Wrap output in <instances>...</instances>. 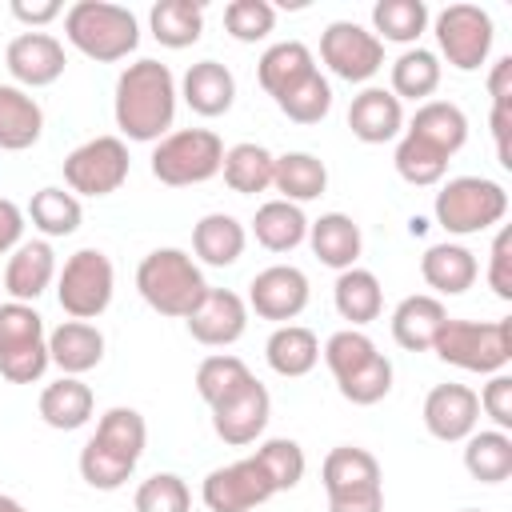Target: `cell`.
<instances>
[{
	"mask_svg": "<svg viewBox=\"0 0 512 512\" xmlns=\"http://www.w3.org/2000/svg\"><path fill=\"white\" fill-rule=\"evenodd\" d=\"M336 388H340V396L348 404H360V408L380 404L392 392V360L384 352H376L368 364H360L356 372H348L344 380H336Z\"/></svg>",
	"mask_w": 512,
	"mask_h": 512,
	"instance_id": "obj_43",
	"label": "cell"
},
{
	"mask_svg": "<svg viewBox=\"0 0 512 512\" xmlns=\"http://www.w3.org/2000/svg\"><path fill=\"white\" fill-rule=\"evenodd\" d=\"M116 128L128 140H164L176 120V80L160 60H136L116 80Z\"/></svg>",
	"mask_w": 512,
	"mask_h": 512,
	"instance_id": "obj_1",
	"label": "cell"
},
{
	"mask_svg": "<svg viewBox=\"0 0 512 512\" xmlns=\"http://www.w3.org/2000/svg\"><path fill=\"white\" fill-rule=\"evenodd\" d=\"M148 24L164 48H188L204 32V8L196 0H160V4H152Z\"/></svg>",
	"mask_w": 512,
	"mask_h": 512,
	"instance_id": "obj_37",
	"label": "cell"
},
{
	"mask_svg": "<svg viewBox=\"0 0 512 512\" xmlns=\"http://www.w3.org/2000/svg\"><path fill=\"white\" fill-rule=\"evenodd\" d=\"M476 420H480V400L468 384H436L424 396V428L444 444L468 440L476 432Z\"/></svg>",
	"mask_w": 512,
	"mask_h": 512,
	"instance_id": "obj_16",
	"label": "cell"
},
{
	"mask_svg": "<svg viewBox=\"0 0 512 512\" xmlns=\"http://www.w3.org/2000/svg\"><path fill=\"white\" fill-rule=\"evenodd\" d=\"M448 312L436 296H404L392 312V340L408 352H428L436 344V332L444 328Z\"/></svg>",
	"mask_w": 512,
	"mask_h": 512,
	"instance_id": "obj_23",
	"label": "cell"
},
{
	"mask_svg": "<svg viewBox=\"0 0 512 512\" xmlns=\"http://www.w3.org/2000/svg\"><path fill=\"white\" fill-rule=\"evenodd\" d=\"M276 108H280L288 120H296V124H320V120L328 116V108H332V88H328V80H324L320 68H316L308 80H300L292 92H284V96L276 100Z\"/></svg>",
	"mask_w": 512,
	"mask_h": 512,
	"instance_id": "obj_44",
	"label": "cell"
},
{
	"mask_svg": "<svg viewBox=\"0 0 512 512\" xmlns=\"http://www.w3.org/2000/svg\"><path fill=\"white\" fill-rule=\"evenodd\" d=\"M272 168H276V156L260 144H248V140L224 148V164H220L224 184L240 196H256V192L272 188Z\"/></svg>",
	"mask_w": 512,
	"mask_h": 512,
	"instance_id": "obj_35",
	"label": "cell"
},
{
	"mask_svg": "<svg viewBox=\"0 0 512 512\" xmlns=\"http://www.w3.org/2000/svg\"><path fill=\"white\" fill-rule=\"evenodd\" d=\"M348 128L356 140L364 144H388L400 136L404 128V108L392 92L384 88H364L360 96H352V108H348Z\"/></svg>",
	"mask_w": 512,
	"mask_h": 512,
	"instance_id": "obj_19",
	"label": "cell"
},
{
	"mask_svg": "<svg viewBox=\"0 0 512 512\" xmlns=\"http://www.w3.org/2000/svg\"><path fill=\"white\" fill-rule=\"evenodd\" d=\"M248 304L256 308L260 320H296L308 308V276L292 264H272L252 276L248 284Z\"/></svg>",
	"mask_w": 512,
	"mask_h": 512,
	"instance_id": "obj_15",
	"label": "cell"
},
{
	"mask_svg": "<svg viewBox=\"0 0 512 512\" xmlns=\"http://www.w3.org/2000/svg\"><path fill=\"white\" fill-rule=\"evenodd\" d=\"M508 212V192L484 176H456L436 192V224L452 236H472L500 224Z\"/></svg>",
	"mask_w": 512,
	"mask_h": 512,
	"instance_id": "obj_8",
	"label": "cell"
},
{
	"mask_svg": "<svg viewBox=\"0 0 512 512\" xmlns=\"http://www.w3.org/2000/svg\"><path fill=\"white\" fill-rule=\"evenodd\" d=\"M136 288H140V296H144L148 308H156L160 316H180V320H188L192 308L208 292L204 272L180 248H156V252H148L140 260V268H136Z\"/></svg>",
	"mask_w": 512,
	"mask_h": 512,
	"instance_id": "obj_4",
	"label": "cell"
},
{
	"mask_svg": "<svg viewBox=\"0 0 512 512\" xmlns=\"http://www.w3.org/2000/svg\"><path fill=\"white\" fill-rule=\"evenodd\" d=\"M332 300H336V312L360 328V324H372L384 308V292H380V280L368 272V268H344L336 276V288H332Z\"/></svg>",
	"mask_w": 512,
	"mask_h": 512,
	"instance_id": "obj_33",
	"label": "cell"
},
{
	"mask_svg": "<svg viewBox=\"0 0 512 512\" xmlns=\"http://www.w3.org/2000/svg\"><path fill=\"white\" fill-rule=\"evenodd\" d=\"M44 340H48L44 336V316L32 304H20V300L0 304V356L44 344Z\"/></svg>",
	"mask_w": 512,
	"mask_h": 512,
	"instance_id": "obj_46",
	"label": "cell"
},
{
	"mask_svg": "<svg viewBox=\"0 0 512 512\" xmlns=\"http://www.w3.org/2000/svg\"><path fill=\"white\" fill-rule=\"evenodd\" d=\"M272 496H276V484L268 480L256 456H244L228 468H212L200 488V500L208 504V512H252Z\"/></svg>",
	"mask_w": 512,
	"mask_h": 512,
	"instance_id": "obj_13",
	"label": "cell"
},
{
	"mask_svg": "<svg viewBox=\"0 0 512 512\" xmlns=\"http://www.w3.org/2000/svg\"><path fill=\"white\" fill-rule=\"evenodd\" d=\"M236 100V76L220 60H200L184 72V104L196 116H224Z\"/></svg>",
	"mask_w": 512,
	"mask_h": 512,
	"instance_id": "obj_24",
	"label": "cell"
},
{
	"mask_svg": "<svg viewBox=\"0 0 512 512\" xmlns=\"http://www.w3.org/2000/svg\"><path fill=\"white\" fill-rule=\"evenodd\" d=\"M112 288H116L112 260L100 248H80L64 260L56 300L72 320H96L112 304Z\"/></svg>",
	"mask_w": 512,
	"mask_h": 512,
	"instance_id": "obj_9",
	"label": "cell"
},
{
	"mask_svg": "<svg viewBox=\"0 0 512 512\" xmlns=\"http://www.w3.org/2000/svg\"><path fill=\"white\" fill-rule=\"evenodd\" d=\"M460 512H480V508H460Z\"/></svg>",
	"mask_w": 512,
	"mask_h": 512,
	"instance_id": "obj_57",
	"label": "cell"
},
{
	"mask_svg": "<svg viewBox=\"0 0 512 512\" xmlns=\"http://www.w3.org/2000/svg\"><path fill=\"white\" fill-rule=\"evenodd\" d=\"M28 216H32V228H40L44 236H72L84 220L80 212V200L64 188H40L32 192L28 200Z\"/></svg>",
	"mask_w": 512,
	"mask_h": 512,
	"instance_id": "obj_40",
	"label": "cell"
},
{
	"mask_svg": "<svg viewBox=\"0 0 512 512\" xmlns=\"http://www.w3.org/2000/svg\"><path fill=\"white\" fill-rule=\"evenodd\" d=\"M316 72V60H312V52H308V44H300V40H280V44H272L264 56H260V64H256V76H260V88L272 96V100H280L284 92H292L300 80H308Z\"/></svg>",
	"mask_w": 512,
	"mask_h": 512,
	"instance_id": "obj_26",
	"label": "cell"
},
{
	"mask_svg": "<svg viewBox=\"0 0 512 512\" xmlns=\"http://www.w3.org/2000/svg\"><path fill=\"white\" fill-rule=\"evenodd\" d=\"M64 36L72 48H80L88 60L116 64L140 44V24L124 4L108 0H76L64 12Z\"/></svg>",
	"mask_w": 512,
	"mask_h": 512,
	"instance_id": "obj_3",
	"label": "cell"
},
{
	"mask_svg": "<svg viewBox=\"0 0 512 512\" xmlns=\"http://www.w3.org/2000/svg\"><path fill=\"white\" fill-rule=\"evenodd\" d=\"M60 12H64L60 0H12V16H16L20 24H28V28H44V24H52Z\"/></svg>",
	"mask_w": 512,
	"mask_h": 512,
	"instance_id": "obj_52",
	"label": "cell"
},
{
	"mask_svg": "<svg viewBox=\"0 0 512 512\" xmlns=\"http://www.w3.org/2000/svg\"><path fill=\"white\" fill-rule=\"evenodd\" d=\"M476 400H480V408L496 420V428H500V432H508V428H512V376L496 372V376L484 384V392H480Z\"/></svg>",
	"mask_w": 512,
	"mask_h": 512,
	"instance_id": "obj_51",
	"label": "cell"
},
{
	"mask_svg": "<svg viewBox=\"0 0 512 512\" xmlns=\"http://www.w3.org/2000/svg\"><path fill=\"white\" fill-rule=\"evenodd\" d=\"M252 236H256V244H264L268 252H292V248L308 236V220H304L300 204L268 200V204H260L256 216H252Z\"/></svg>",
	"mask_w": 512,
	"mask_h": 512,
	"instance_id": "obj_34",
	"label": "cell"
},
{
	"mask_svg": "<svg viewBox=\"0 0 512 512\" xmlns=\"http://www.w3.org/2000/svg\"><path fill=\"white\" fill-rule=\"evenodd\" d=\"M476 256L464 244H432L420 256V276L428 288L444 292V296H460L476 284Z\"/></svg>",
	"mask_w": 512,
	"mask_h": 512,
	"instance_id": "obj_29",
	"label": "cell"
},
{
	"mask_svg": "<svg viewBox=\"0 0 512 512\" xmlns=\"http://www.w3.org/2000/svg\"><path fill=\"white\" fill-rule=\"evenodd\" d=\"M252 456L260 460V468L268 472V480L276 484V492H288V488H296L304 480V448L296 440H288V436L264 440Z\"/></svg>",
	"mask_w": 512,
	"mask_h": 512,
	"instance_id": "obj_45",
	"label": "cell"
},
{
	"mask_svg": "<svg viewBox=\"0 0 512 512\" xmlns=\"http://www.w3.org/2000/svg\"><path fill=\"white\" fill-rule=\"evenodd\" d=\"M488 92H492V104H508V108H512V56H500V60L492 64Z\"/></svg>",
	"mask_w": 512,
	"mask_h": 512,
	"instance_id": "obj_55",
	"label": "cell"
},
{
	"mask_svg": "<svg viewBox=\"0 0 512 512\" xmlns=\"http://www.w3.org/2000/svg\"><path fill=\"white\" fill-rule=\"evenodd\" d=\"M92 404L96 396L80 376H60L40 392V420L56 432H76L92 420Z\"/></svg>",
	"mask_w": 512,
	"mask_h": 512,
	"instance_id": "obj_25",
	"label": "cell"
},
{
	"mask_svg": "<svg viewBox=\"0 0 512 512\" xmlns=\"http://www.w3.org/2000/svg\"><path fill=\"white\" fill-rule=\"evenodd\" d=\"M264 360L276 376H308L320 360V340L304 324H280L264 344Z\"/></svg>",
	"mask_w": 512,
	"mask_h": 512,
	"instance_id": "obj_30",
	"label": "cell"
},
{
	"mask_svg": "<svg viewBox=\"0 0 512 512\" xmlns=\"http://www.w3.org/2000/svg\"><path fill=\"white\" fill-rule=\"evenodd\" d=\"M320 60L332 68V76H340L348 84H360V80H372L384 68V44L352 20H336L320 36Z\"/></svg>",
	"mask_w": 512,
	"mask_h": 512,
	"instance_id": "obj_12",
	"label": "cell"
},
{
	"mask_svg": "<svg viewBox=\"0 0 512 512\" xmlns=\"http://www.w3.org/2000/svg\"><path fill=\"white\" fill-rule=\"evenodd\" d=\"M4 64H8V72H12L16 84L44 88V84L60 80V72H64L68 60H64V44L56 36H48V32H20L8 44Z\"/></svg>",
	"mask_w": 512,
	"mask_h": 512,
	"instance_id": "obj_18",
	"label": "cell"
},
{
	"mask_svg": "<svg viewBox=\"0 0 512 512\" xmlns=\"http://www.w3.org/2000/svg\"><path fill=\"white\" fill-rule=\"evenodd\" d=\"M244 328H248V304L236 292H228V288H208L204 300L188 316L192 340H200L208 348L236 344L244 336Z\"/></svg>",
	"mask_w": 512,
	"mask_h": 512,
	"instance_id": "obj_17",
	"label": "cell"
},
{
	"mask_svg": "<svg viewBox=\"0 0 512 512\" xmlns=\"http://www.w3.org/2000/svg\"><path fill=\"white\" fill-rule=\"evenodd\" d=\"M224 164V140L212 128H180L168 132L152 152V176L168 188L204 184Z\"/></svg>",
	"mask_w": 512,
	"mask_h": 512,
	"instance_id": "obj_7",
	"label": "cell"
},
{
	"mask_svg": "<svg viewBox=\"0 0 512 512\" xmlns=\"http://www.w3.org/2000/svg\"><path fill=\"white\" fill-rule=\"evenodd\" d=\"M372 36L384 44H412L428 28V4L424 0H380L372 4Z\"/></svg>",
	"mask_w": 512,
	"mask_h": 512,
	"instance_id": "obj_38",
	"label": "cell"
},
{
	"mask_svg": "<svg viewBox=\"0 0 512 512\" xmlns=\"http://www.w3.org/2000/svg\"><path fill=\"white\" fill-rule=\"evenodd\" d=\"M396 172H400V180H408V184H416V188H428V184H440L444 180V172H448V156L444 152H436L432 144H424V140H416V136H408L404 132V140L396 144Z\"/></svg>",
	"mask_w": 512,
	"mask_h": 512,
	"instance_id": "obj_42",
	"label": "cell"
},
{
	"mask_svg": "<svg viewBox=\"0 0 512 512\" xmlns=\"http://www.w3.org/2000/svg\"><path fill=\"white\" fill-rule=\"evenodd\" d=\"M328 512H384V488H380V460L368 448L340 444L324 456L320 468Z\"/></svg>",
	"mask_w": 512,
	"mask_h": 512,
	"instance_id": "obj_6",
	"label": "cell"
},
{
	"mask_svg": "<svg viewBox=\"0 0 512 512\" xmlns=\"http://www.w3.org/2000/svg\"><path fill=\"white\" fill-rule=\"evenodd\" d=\"M148 444V424L136 408H108L96 424V436L80 448V476L96 492H116L140 464Z\"/></svg>",
	"mask_w": 512,
	"mask_h": 512,
	"instance_id": "obj_2",
	"label": "cell"
},
{
	"mask_svg": "<svg viewBox=\"0 0 512 512\" xmlns=\"http://www.w3.org/2000/svg\"><path fill=\"white\" fill-rule=\"evenodd\" d=\"M492 16L480 4H448L436 16V40L456 72H476L492 52Z\"/></svg>",
	"mask_w": 512,
	"mask_h": 512,
	"instance_id": "obj_11",
	"label": "cell"
},
{
	"mask_svg": "<svg viewBox=\"0 0 512 512\" xmlns=\"http://www.w3.org/2000/svg\"><path fill=\"white\" fill-rule=\"evenodd\" d=\"M464 468L480 484H500L512 476V436L500 428L472 432L464 444Z\"/></svg>",
	"mask_w": 512,
	"mask_h": 512,
	"instance_id": "obj_36",
	"label": "cell"
},
{
	"mask_svg": "<svg viewBox=\"0 0 512 512\" xmlns=\"http://www.w3.org/2000/svg\"><path fill=\"white\" fill-rule=\"evenodd\" d=\"M48 360L64 376H80L104 360V336L88 320H64L60 328L48 332Z\"/></svg>",
	"mask_w": 512,
	"mask_h": 512,
	"instance_id": "obj_21",
	"label": "cell"
},
{
	"mask_svg": "<svg viewBox=\"0 0 512 512\" xmlns=\"http://www.w3.org/2000/svg\"><path fill=\"white\" fill-rule=\"evenodd\" d=\"M308 244L316 252L320 264L344 272V268H356V256H360V228L352 216L344 212H324L320 220L308 224Z\"/></svg>",
	"mask_w": 512,
	"mask_h": 512,
	"instance_id": "obj_27",
	"label": "cell"
},
{
	"mask_svg": "<svg viewBox=\"0 0 512 512\" xmlns=\"http://www.w3.org/2000/svg\"><path fill=\"white\" fill-rule=\"evenodd\" d=\"M244 244H248V232H244V224H240L236 216H228V212H208V216L192 228V248H196V256H200L204 264H212V268L236 264L240 252H244Z\"/></svg>",
	"mask_w": 512,
	"mask_h": 512,
	"instance_id": "obj_31",
	"label": "cell"
},
{
	"mask_svg": "<svg viewBox=\"0 0 512 512\" xmlns=\"http://www.w3.org/2000/svg\"><path fill=\"white\" fill-rule=\"evenodd\" d=\"M248 380H252L248 364L240 356H228V352H216V356L200 360V368H196V392L208 408L220 404L224 396H232L236 388H244Z\"/></svg>",
	"mask_w": 512,
	"mask_h": 512,
	"instance_id": "obj_41",
	"label": "cell"
},
{
	"mask_svg": "<svg viewBox=\"0 0 512 512\" xmlns=\"http://www.w3.org/2000/svg\"><path fill=\"white\" fill-rule=\"evenodd\" d=\"M508 132H512V108H508V104H492V140H496V160H500L504 168H512Z\"/></svg>",
	"mask_w": 512,
	"mask_h": 512,
	"instance_id": "obj_53",
	"label": "cell"
},
{
	"mask_svg": "<svg viewBox=\"0 0 512 512\" xmlns=\"http://www.w3.org/2000/svg\"><path fill=\"white\" fill-rule=\"evenodd\" d=\"M488 284L500 300H512V228H500L488 252Z\"/></svg>",
	"mask_w": 512,
	"mask_h": 512,
	"instance_id": "obj_50",
	"label": "cell"
},
{
	"mask_svg": "<svg viewBox=\"0 0 512 512\" xmlns=\"http://www.w3.org/2000/svg\"><path fill=\"white\" fill-rule=\"evenodd\" d=\"M432 352L464 372L496 376L512 360V320H444Z\"/></svg>",
	"mask_w": 512,
	"mask_h": 512,
	"instance_id": "obj_5",
	"label": "cell"
},
{
	"mask_svg": "<svg viewBox=\"0 0 512 512\" xmlns=\"http://www.w3.org/2000/svg\"><path fill=\"white\" fill-rule=\"evenodd\" d=\"M20 236H24V212H20L12 200H4V196H0V252L16 248V244H20Z\"/></svg>",
	"mask_w": 512,
	"mask_h": 512,
	"instance_id": "obj_54",
	"label": "cell"
},
{
	"mask_svg": "<svg viewBox=\"0 0 512 512\" xmlns=\"http://www.w3.org/2000/svg\"><path fill=\"white\" fill-rule=\"evenodd\" d=\"M408 136L432 144L436 152H444L452 160L468 140V116L452 100H424L408 124Z\"/></svg>",
	"mask_w": 512,
	"mask_h": 512,
	"instance_id": "obj_22",
	"label": "cell"
},
{
	"mask_svg": "<svg viewBox=\"0 0 512 512\" xmlns=\"http://www.w3.org/2000/svg\"><path fill=\"white\" fill-rule=\"evenodd\" d=\"M224 28L240 44H256L276 28V8L268 0H232L224 8Z\"/></svg>",
	"mask_w": 512,
	"mask_h": 512,
	"instance_id": "obj_47",
	"label": "cell"
},
{
	"mask_svg": "<svg viewBox=\"0 0 512 512\" xmlns=\"http://www.w3.org/2000/svg\"><path fill=\"white\" fill-rule=\"evenodd\" d=\"M136 512H192V492L176 472H156L136 488Z\"/></svg>",
	"mask_w": 512,
	"mask_h": 512,
	"instance_id": "obj_48",
	"label": "cell"
},
{
	"mask_svg": "<svg viewBox=\"0 0 512 512\" xmlns=\"http://www.w3.org/2000/svg\"><path fill=\"white\" fill-rule=\"evenodd\" d=\"M268 416H272V396H268V388L256 376L244 388H236L232 396H224L220 404H212V428L232 448L252 444L264 432Z\"/></svg>",
	"mask_w": 512,
	"mask_h": 512,
	"instance_id": "obj_14",
	"label": "cell"
},
{
	"mask_svg": "<svg viewBox=\"0 0 512 512\" xmlns=\"http://www.w3.org/2000/svg\"><path fill=\"white\" fill-rule=\"evenodd\" d=\"M40 132H44L40 104L16 84H0V148L4 152H24L40 140Z\"/></svg>",
	"mask_w": 512,
	"mask_h": 512,
	"instance_id": "obj_28",
	"label": "cell"
},
{
	"mask_svg": "<svg viewBox=\"0 0 512 512\" xmlns=\"http://www.w3.org/2000/svg\"><path fill=\"white\" fill-rule=\"evenodd\" d=\"M0 512H28L20 500H12V496H0Z\"/></svg>",
	"mask_w": 512,
	"mask_h": 512,
	"instance_id": "obj_56",
	"label": "cell"
},
{
	"mask_svg": "<svg viewBox=\"0 0 512 512\" xmlns=\"http://www.w3.org/2000/svg\"><path fill=\"white\" fill-rule=\"evenodd\" d=\"M56 276V252L48 240H24L16 244V252L8 256V268H4V292L20 304L36 300Z\"/></svg>",
	"mask_w": 512,
	"mask_h": 512,
	"instance_id": "obj_20",
	"label": "cell"
},
{
	"mask_svg": "<svg viewBox=\"0 0 512 512\" xmlns=\"http://www.w3.org/2000/svg\"><path fill=\"white\" fill-rule=\"evenodd\" d=\"M440 88V60L428 48H408L392 64V96L396 100H428Z\"/></svg>",
	"mask_w": 512,
	"mask_h": 512,
	"instance_id": "obj_39",
	"label": "cell"
},
{
	"mask_svg": "<svg viewBox=\"0 0 512 512\" xmlns=\"http://www.w3.org/2000/svg\"><path fill=\"white\" fill-rule=\"evenodd\" d=\"M376 356V344L364 336V332H356V328H344V332H332L328 336V344H324V364L332 368V376L336 380H344L348 372H356L360 364H368Z\"/></svg>",
	"mask_w": 512,
	"mask_h": 512,
	"instance_id": "obj_49",
	"label": "cell"
},
{
	"mask_svg": "<svg viewBox=\"0 0 512 512\" xmlns=\"http://www.w3.org/2000/svg\"><path fill=\"white\" fill-rule=\"evenodd\" d=\"M64 180L80 196H112L128 180V144L120 136H92L64 156Z\"/></svg>",
	"mask_w": 512,
	"mask_h": 512,
	"instance_id": "obj_10",
	"label": "cell"
},
{
	"mask_svg": "<svg viewBox=\"0 0 512 512\" xmlns=\"http://www.w3.org/2000/svg\"><path fill=\"white\" fill-rule=\"evenodd\" d=\"M272 188H276L280 200H288V204L316 200V196L328 188V168H324V160H316L312 152H284V156H276Z\"/></svg>",
	"mask_w": 512,
	"mask_h": 512,
	"instance_id": "obj_32",
	"label": "cell"
}]
</instances>
